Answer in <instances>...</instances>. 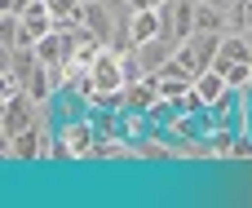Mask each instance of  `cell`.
<instances>
[{
    "mask_svg": "<svg viewBox=\"0 0 252 208\" xmlns=\"http://www.w3.org/2000/svg\"><path fill=\"white\" fill-rule=\"evenodd\" d=\"M195 4H217V9H226L230 0H195Z\"/></svg>",
    "mask_w": 252,
    "mask_h": 208,
    "instance_id": "cell-11",
    "label": "cell"
},
{
    "mask_svg": "<svg viewBox=\"0 0 252 208\" xmlns=\"http://www.w3.org/2000/svg\"><path fill=\"white\" fill-rule=\"evenodd\" d=\"M159 31H164V22H159V9H137V13H133V22H128V44L155 40Z\"/></svg>",
    "mask_w": 252,
    "mask_h": 208,
    "instance_id": "cell-7",
    "label": "cell"
},
{
    "mask_svg": "<svg viewBox=\"0 0 252 208\" xmlns=\"http://www.w3.org/2000/svg\"><path fill=\"white\" fill-rule=\"evenodd\" d=\"M248 62H252V53H248Z\"/></svg>",
    "mask_w": 252,
    "mask_h": 208,
    "instance_id": "cell-13",
    "label": "cell"
},
{
    "mask_svg": "<svg viewBox=\"0 0 252 208\" xmlns=\"http://www.w3.org/2000/svg\"><path fill=\"white\" fill-rule=\"evenodd\" d=\"M155 84H159V98H173V102H182V98L195 89V75H190V71H186L177 58H173L164 71H155Z\"/></svg>",
    "mask_w": 252,
    "mask_h": 208,
    "instance_id": "cell-4",
    "label": "cell"
},
{
    "mask_svg": "<svg viewBox=\"0 0 252 208\" xmlns=\"http://www.w3.org/2000/svg\"><path fill=\"white\" fill-rule=\"evenodd\" d=\"M128 9L137 13V9H155V0H128Z\"/></svg>",
    "mask_w": 252,
    "mask_h": 208,
    "instance_id": "cell-10",
    "label": "cell"
},
{
    "mask_svg": "<svg viewBox=\"0 0 252 208\" xmlns=\"http://www.w3.org/2000/svg\"><path fill=\"white\" fill-rule=\"evenodd\" d=\"M97 155V124L93 115H71L49 138V160H93Z\"/></svg>",
    "mask_w": 252,
    "mask_h": 208,
    "instance_id": "cell-1",
    "label": "cell"
},
{
    "mask_svg": "<svg viewBox=\"0 0 252 208\" xmlns=\"http://www.w3.org/2000/svg\"><path fill=\"white\" fill-rule=\"evenodd\" d=\"M195 93L204 98V106L221 102V98L230 93V84H226V71H217V67H204V71L195 75Z\"/></svg>",
    "mask_w": 252,
    "mask_h": 208,
    "instance_id": "cell-6",
    "label": "cell"
},
{
    "mask_svg": "<svg viewBox=\"0 0 252 208\" xmlns=\"http://www.w3.org/2000/svg\"><path fill=\"white\" fill-rule=\"evenodd\" d=\"M221 40H226V31H195V35H190V44H195V53H199V62H204V67H213V62H217Z\"/></svg>",
    "mask_w": 252,
    "mask_h": 208,
    "instance_id": "cell-8",
    "label": "cell"
},
{
    "mask_svg": "<svg viewBox=\"0 0 252 208\" xmlns=\"http://www.w3.org/2000/svg\"><path fill=\"white\" fill-rule=\"evenodd\" d=\"M155 102H159V84H155V75L128 80V84L120 89V106H124V111H151Z\"/></svg>",
    "mask_w": 252,
    "mask_h": 208,
    "instance_id": "cell-5",
    "label": "cell"
},
{
    "mask_svg": "<svg viewBox=\"0 0 252 208\" xmlns=\"http://www.w3.org/2000/svg\"><path fill=\"white\" fill-rule=\"evenodd\" d=\"M40 106H44V102H35L31 93H18V98L0 102V142H9V138H18L22 129H31V124L40 120Z\"/></svg>",
    "mask_w": 252,
    "mask_h": 208,
    "instance_id": "cell-2",
    "label": "cell"
},
{
    "mask_svg": "<svg viewBox=\"0 0 252 208\" xmlns=\"http://www.w3.org/2000/svg\"><path fill=\"white\" fill-rule=\"evenodd\" d=\"M248 4H252V0H248Z\"/></svg>",
    "mask_w": 252,
    "mask_h": 208,
    "instance_id": "cell-14",
    "label": "cell"
},
{
    "mask_svg": "<svg viewBox=\"0 0 252 208\" xmlns=\"http://www.w3.org/2000/svg\"><path fill=\"white\" fill-rule=\"evenodd\" d=\"M93 80L102 84V93H106V98H115V93L128 84L124 62H120V44H106V49L97 53V62H93Z\"/></svg>",
    "mask_w": 252,
    "mask_h": 208,
    "instance_id": "cell-3",
    "label": "cell"
},
{
    "mask_svg": "<svg viewBox=\"0 0 252 208\" xmlns=\"http://www.w3.org/2000/svg\"><path fill=\"white\" fill-rule=\"evenodd\" d=\"M155 4H164V0H155Z\"/></svg>",
    "mask_w": 252,
    "mask_h": 208,
    "instance_id": "cell-12",
    "label": "cell"
},
{
    "mask_svg": "<svg viewBox=\"0 0 252 208\" xmlns=\"http://www.w3.org/2000/svg\"><path fill=\"white\" fill-rule=\"evenodd\" d=\"M195 31H230V27H226V9H217V4H195Z\"/></svg>",
    "mask_w": 252,
    "mask_h": 208,
    "instance_id": "cell-9",
    "label": "cell"
}]
</instances>
